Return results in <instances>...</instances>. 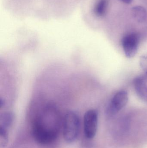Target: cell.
Masks as SVG:
<instances>
[{
	"label": "cell",
	"instance_id": "1",
	"mask_svg": "<svg viewBox=\"0 0 147 148\" xmlns=\"http://www.w3.org/2000/svg\"><path fill=\"white\" fill-rule=\"evenodd\" d=\"M61 122L60 114L52 104L46 106L35 120L32 133L35 140L41 145H47L55 140Z\"/></svg>",
	"mask_w": 147,
	"mask_h": 148
},
{
	"label": "cell",
	"instance_id": "2",
	"mask_svg": "<svg viewBox=\"0 0 147 148\" xmlns=\"http://www.w3.org/2000/svg\"><path fill=\"white\" fill-rule=\"evenodd\" d=\"M63 136L68 143L74 142L78 137L80 129V120L78 115L72 111L66 113L63 119Z\"/></svg>",
	"mask_w": 147,
	"mask_h": 148
},
{
	"label": "cell",
	"instance_id": "3",
	"mask_svg": "<svg viewBox=\"0 0 147 148\" xmlns=\"http://www.w3.org/2000/svg\"><path fill=\"white\" fill-rule=\"evenodd\" d=\"M98 125V113L96 110H89L84 116V132L85 137L93 139L96 134Z\"/></svg>",
	"mask_w": 147,
	"mask_h": 148
},
{
	"label": "cell",
	"instance_id": "4",
	"mask_svg": "<svg viewBox=\"0 0 147 148\" xmlns=\"http://www.w3.org/2000/svg\"><path fill=\"white\" fill-rule=\"evenodd\" d=\"M128 94L125 90L118 91L114 96L106 109V114L109 116L116 114L127 105L128 101Z\"/></svg>",
	"mask_w": 147,
	"mask_h": 148
},
{
	"label": "cell",
	"instance_id": "5",
	"mask_svg": "<svg viewBox=\"0 0 147 148\" xmlns=\"http://www.w3.org/2000/svg\"><path fill=\"white\" fill-rule=\"evenodd\" d=\"M140 43L139 36L135 33L127 35L122 40V45L125 56L128 58L135 56Z\"/></svg>",
	"mask_w": 147,
	"mask_h": 148
},
{
	"label": "cell",
	"instance_id": "6",
	"mask_svg": "<svg viewBox=\"0 0 147 148\" xmlns=\"http://www.w3.org/2000/svg\"><path fill=\"white\" fill-rule=\"evenodd\" d=\"M134 85L137 95L147 101V74L136 77L134 81Z\"/></svg>",
	"mask_w": 147,
	"mask_h": 148
},
{
	"label": "cell",
	"instance_id": "7",
	"mask_svg": "<svg viewBox=\"0 0 147 148\" xmlns=\"http://www.w3.org/2000/svg\"><path fill=\"white\" fill-rule=\"evenodd\" d=\"M14 114L10 111L4 112L0 116V128L7 130L13 123Z\"/></svg>",
	"mask_w": 147,
	"mask_h": 148
},
{
	"label": "cell",
	"instance_id": "8",
	"mask_svg": "<svg viewBox=\"0 0 147 148\" xmlns=\"http://www.w3.org/2000/svg\"><path fill=\"white\" fill-rule=\"evenodd\" d=\"M132 13L134 18L138 22H143L146 18V11L144 8L141 6H135L133 8Z\"/></svg>",
	"mask_w": 147,
	"mask_h": 148
},
{
	"label": "cell",
	"instance_id": "9",
	"mask_svg": "<svg viewBox=\"0 0 147 148\" xmlns=\"http://www.w3.org/2000/svg\"><path fill=\"white\" fill-rule=\"evenodd\" d=\"M108 6V0H98L94 8V13L98 16L105 14Z\"/></svg>",
	"mask_w": 147,
	"mask_h": 148
},
{
	"label": "cell",
	"instance_id": "10",
	"mask_svg": "<svg viewBox=\"0 0 147 148\" xmlns=\"http://www.w3.org/2000/svg\"><path fill=\"white\" fill-rule=\"evenodd\" d=\"M8 142V135L7 130L0 128V145L1 147L4 148Z\"/></svg>",
	"mask_w": 147,
	"mask_h": 148
},
{
	"label": "cell",
	"instance_id": "11",
	"mask_svg": "<svg viewBox=\"0 0 147 148\" xmlns=\"http://www.w3.org/2000/svg\"><path fill=\"white\" fill-rule=\"evenodd\" d=\"M140 64L142 69L147 74V53L142 55L140 60Z\"/></svg>",
	"mask_w": 147,
	"mask_h": 148
},
{
	"label": "cell",
	"instance_id": "12",
	"mask_svg": "<svg viewBox=\"0 0 147 148\" xmlns=\"http://www.w3.org/2000/svg\"><path fill=\"white\" fill-rule=\"evenodd\" d=\"M122 1L124 2V3H127V4H129L132 2L133 0H121Z\"/></svg>",
	"mask_w": 147,
	"mask_h": 148
}]
</instances>
